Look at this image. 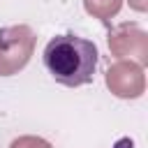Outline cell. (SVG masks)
Returning <instances> with one entry per match:
<instances>
[{
    "label": "cell",
    "mask_w": 148,
    "mask_h": 148,
    "mask_svg": "<svg viewBox=\"0 0 148 148\" xmlns=\"http://www.w3.org/2000/svg\"><path fill=\"white\" fill-rule=\"evenodd\" d=\"M42 60L46 72L60 86L79 88L95 79L99 53L90 39L79 37L74 32H65L49 39V44L44 46Z\"/></svg>",
    "instance_id": "obj_1"
}]
</instances>
